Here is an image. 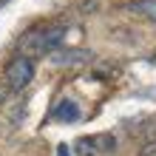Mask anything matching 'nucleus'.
Returning <instances> with one entry per match:
<instances>
[{"label": "nucleus", "mask_w": 156, "mask_h": 156, "mask_svg": "<svg viewBox=\"0 0 156 156\" xmlns=\"http://www.w3.org/2000/svg\"><path fill=\"white\" fill-rule=\"evenodd\" d=\"M91 57H94V54H91V51H68V54H62V57H60V62H88Z\"/></svg>", "instance_id": "6"}, {"label": "nucleus", "mask_w": 156, "mask_h": 156, "mask_svg": "<svg viewBox=\"0 0 156 156\" xmlns=\"http://www.w3.org/2000/svg\"><path fill=\"white\" fill-rule=\"evenodd\" d=\"M57 156H74L68 151V145H57Z\"/></svg>", "instance_id": "9"}, {"label": "nucleus", "mask_w": 156, "mask_h": 156, "mask_svg": "<svg viewBox=\"0 0 156 156\" xmlns=\"http://www.w3.org/2000/svg\"><path fill=\"white\" fill-rule=\"evenodd\" d=\"M66 43V26H45V29H31L20 40L23 57H43V54L57 51Z\"/></svg>", "instance_id": "1"}, {"label": "nucleus", "mask_w": 156, "mask_h": 156, "mask_svg": "<svg viewBox=\"0 0 156 156\" xmlns=\"http://www.w3.org/2000/svg\"><path fill=\"white\" fill-rule=\"evenodd\" d=\"M139 156H156V136H153L151 142H145V148L139 151Z\"/></svg>", "instance_id": "8"}, {"label": "nucleus", "mask_w": 156, "mask_h": 156, "mask_svg": "<svg viewBox=\"0 0 156 156\" xmlns=\"http://www.w3.org/2000/svg\"><path fill=\"white\" fill-rule=\"evenodd\" d=\"M94 148L97 151H116V139H114V136H108V133L94 136Z\"/></svg>", "instance_id": "7"}, {"label": "nucleus", "mask_w": 156, "mask_h": 156, "mask_svg": "<svg viewBox=\"0 0 156 156\" xmlns=\"http://www.w3.org/2000/svg\"><path fill=\"white\" fill-rule=\"evenodd\" d=\"M125 12L156 23V0H133V3H125Z\"/></svg>", "instance_id": "4"}, {"label": "nucleus", "mask_w": 156, "mask_h": 156, "mask_svg": "<svg viewBox=\"0 0 156 156\" xmlns=\"http://www.w3.org/2000/svg\"><path fill=\"white\" fill-rule=\"evenodd\" d=\"M51 116L57 119V122H77L80 119V105L74 102V99H60L57 105H54V111H51Z\"/></svg>", "instance_id": "3"}, {"label": "nucleus", "mask_w": 156, "mask_h": 156, "mask_svg": "<svg viewBox=\"0 0 156 156\" xmlns=\"http://www.w3.org/2000/svg\"><path fill=\"white\" fill-rule=\"evenodd\" d=\"M3 80H6V85L12 88V91H23V88L34 80V60H31V57H23V54H20V57H14V60L6 66Z\"/></svg>", "instance_id": "2"}, {"label": "nucleus", "mask_w": 156, "mask_h": 156, "mask_svg": "<svg viewBox=\"0 0 156 156\" xmlns=\"http://www.w3.org/2000/svg\"><path fill=\"white\" fill-rule=\"evenodd\" d=\"M74 156H94L97 148H94V139L91 136H80V139L74 142V151H71Z\"/></svg>", "instance_id": "5"}]
</instances>
